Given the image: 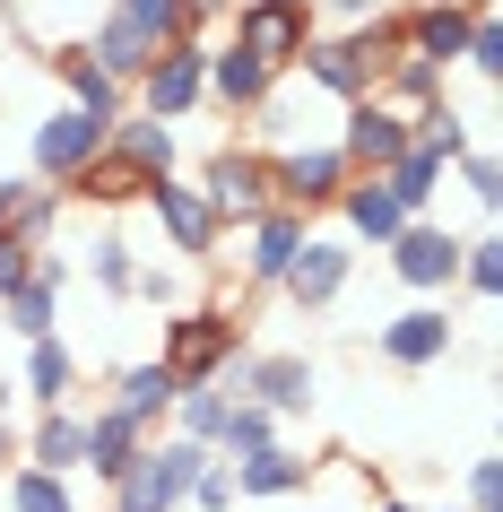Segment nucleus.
<instances>
[{"label": "nucleus", "mask_w": 503, "mask_h": 512, "mask_svg": "<svg viewBox=\"0 0 503 512\" xmlns=\"http://www.w3.org/2000/svg\"><path fill=\"white\" fill-rule=\"evenodd\" d=\"M27 278H35V252H27V243H18V235H0V304L18 296Z\"/></svg>", "instance_id": "nucleus-41"}, {"label": "nucleus", "mask_w": 503, "mask_h": 512, "mask_svg": "<svg viewBox=\"0 0 503 512\" xmlns=\"http://www.w3.org/2000/svg\"><path fill=\"white\" fill-rule=\"evenodd\" d=\"M105 165H113V174H131L139 191L165 183V174H174V131L148 122V113H122V122L105 131Z\"/></svg>", "instance_id": "nucleus-16"}, {"label": "nucleus", "mask_w": 503, "mask_h": 512, "mask_svg": "<svg viewBox=\"0 0 503 512\" xmlns=\"http://www.w3.org/2000/svg\"><path fill=\"white\" fill-rule=\"evenodd\" d=\"M200 469H209V452L183 443V434H165V443H148V452L122 469V486H105V495H113V512H183V495H191Z\"/></svg>", "instance_id": "nucleus-2"}, {"label": "nucleus", "mask_w": 503, "mask_h": 512, "mask_svg": "<svg viewBox=\"0 0 503 512\" xmlns=\"http://www.w3.org/2000/svg\"><path fill=\"white\" fill-rule=\"evenodd\" d=\"M408 148H417V131H408V113H399V105H382V96H356V105H347L339 157L356 165V174H391Z\"/></svg>", "instance_id": "nucleus-11"}, {"label": "nucleus", "mask_w": 503, "mask_h": 512, "mask_svg": "<svg viewBox=\"0 0 503 512\" xmlns=\"http://www.w3.org/2000/svg\"><path fill=\"white\" fill-rule=\"evenodd\" d=\"M87 278L105 287V296H131V278H139V252H131V235H96V252H87Z\"/></svg>", "instance_id": "nucleus-34"}, {"label": "nucleus", "mask_w": 503, "mask_h": 512, "mask_svg": "<svg viewBox=\"0 0 503 512\" xmlns=\"http://www.w3.org/2000/svg\"><path fill=\"white\" fill-rule=\"evenodd\" d=\"M373 348H382V365H399V374H425V365L451 356V313L443 304H408V313H391V322L373 330Z\"/></svg>", "instance_id": "nucleus-12"}, {"label": "nucleus", "mask_w": 503, "mask_h": 512, "mask_svg": "<svg viewBox=\"0 0 503 512\" xmlns=\"http://www.w3.org/2000/svg\"><path fill=\"white\" fill-rule=\"evenodd\" d=\"M113 18H122L148 53H165V44H183V35H191V9H183V0H113Z\"/></svg>", "instance_id": "nucleus-29"}, {"label": "nucleus", "mask_w": 503, "mask_h": 512, "mask_svg": "<svg viewBox=\"0 0 503 512\" xmlns=\"http://www.w3.org/2000/svg\"><path fill=\"white\" fill-rule=\"evenodd\" d=\"M304 9H313V0H304Z\"/></svg>", "instance_id": "nucleus-48"}, {"label": "nucleus", "mask_w": 503, "mask_h": 512, "mask_svg": "<svg viewBox=\"0 0 503 512\" xmlns=\"http://www.w3.org/2000/svg\"><path fill=\"white\" fill-rule=\"evenodd\" d=\"M139 200H148V217L165 226V243H174V261H183V270H209V261H217V243H226V226H217V209L200 200V183H183V174H165V183H148Z\"/></svg>", "instance_id": "nucleus-5"}, {"label": "nucleus", "mask_w": 503, "mask_h": 512, "mask_svg": "<svg viewBox=\"0 0 503 512\" xmlns=\"http://www.w3.org/2000/svg\"><path fill=\"white\" fill-rule=\"evenodd\" d=\"M183 9H191V35H209V18H226L235 0H183Z\"/></svg>", "instance_id": "nucleus-44"}, {"label": "nucleus", "mask_w": 503, "mask_h": 512, "mask_svg": "<svg viewBox=\"0 0 503 512\" xmlns=\"http://www.w3.org/2000/svg\"><path fill=\"white\" fill-rule=\"evenodd\" d=\"M460 183H469L477 209H495V200H503V165L486 157V148H469V157H460Z\"/></svg>", "instance_id": "nucleus-39"}, {"label": "nucleus", "mask_w": 503, "mask_h": 512, "mask_svg": "<svg viewBox=\"0 0 503 512\" xmlns=\"http://www.w3.org/2000/svg\"><path fill=\"white\" fill-rule=\"evenodd\" d=\"M0 200H9V235L27 243V252H44V243H53V226H61V200H70V191L27 183V174H18V183H0Z\"/></svg>", "instance_id": "nucleus-23"}, {"label": "nucleus", "mask_w": 503, "mask_h": 512, "mask_svg": "<svg viewBox=\"0 0 503 512\" xmlns=\"http://www.w3.org/2000/svg\"><path fill=\"white\" fill-rule=\"evenodd\" d=\"M18 391H27L35 417H44V408H70V391H79V356L61 348V330L27 348V374H18Z\"/></svg>", "instance_id": "nucleus-22"}, {"label": "nucleus", "mask_w": 503, "mask_h": 512, "mask_svg": "<svg viewBox=\"0 0 503 512\" xmlns=\"http://www.w3.org/2000/svg\"><path fill=\"white\" fill-rule=\"evenodd\" d=\"M295 70H304V87H313V96H330V105H356V96H373V70H365V53H356V35L313 27V44L295 53Z\"/></svg>", "instance_id": "nucleus-13"}, {"label": "nucleus", "mask_w": 503, "mask_h": 512, "mask_svg": "<svg viewBox=\"0 0 503 512\" xmlns=\"http://www.w3.org/2000/svg\"><path fill=\"white\" fill-rule=\"evenodd\" d=\"M131 296H139V304H174V296H183V278H174V270H139Z\"/></svg>", "instance_id": "nucleus-42"}, {"label": "nucleus", "mask_w": 503, "mask_h": 512, "mask_svg": "<svg viewBox=\"0 0 503 512\" xmlns=\"http://www.w3.org/2000/svg\"><path fill=\"white\" fill-rule=\"evenodd\" d=\"M460 287H469V296H495V287H503V235L460 243Z\"/></svg>", "instance_id": "nucleus-35"}, {"label": "nucleus", "mask_w": 503, "mask_h": 512, "mask_svg": "<svg viewBox=\"0 0 503 512\" xmlns=\"http://www.w3.org/2000/svg\"><path fill=\"white\" fill-rule=\"evenodd\" d=\"M347 278H356V243L347 235H304V252H295L287 278H278V296H287L295 313H330V304L347 296Z\"/></svg>", "instance_id": "nucleus-10"}, {"label": "nucleus", "mask_w": 503, "mask_h": 512, "mask_svg": "<svg viewBox=\"0 0 503 512\" xmlns=\"http://www.w3.org/2000/svg\"><path fill=\"white\" fill-rule=\"evenodd\" d=\"M0 235H9V200H0Z\"/></svg>", "instance_id": "nucleus-46"}, {"label": "nucleus", "mask_w": 503, "mask_h": 512, "mask_svg": "<svg viewBox=\"0 0 503 512\" xmlns=\"http://www.w3.org/2000/svg\"><path fill=\"white\" fill-rule=\"evenodd\" d=\"M356 183V165L339 157V139H304L287 157H269V191H278V209L313 217V209H339V191Z\"/></svg>", "instance_id": "nucleus-4"}, {"label": "nucleus", "mask_w": 503, "mask_h": 512, "mask_svg": "<svg viewBox=\"0 0 503 512\" xmlns=\"http://www.w3.org/2000/svg\"><path fill=\"white\" fill-rule=\"evenodd\" d=\"M269 443H278V417H269V408H252V400H226L217 460H252V452H269Z\"/></svg>", "instance_id": "nucleus-31"}, {"label": "nucleus", "mask_w": 503, "mask_h": 512, "mask_svg": "<svg viewBox=\"0 0 503 512\" xmlns=\"http://www.w3.org/2000/svg\"><path fill=\"white\" fill-rule=\"evenodd\" d=\"M443 512H460V504H443Z\"/></svg>", "instance_id": "nucleus-47"}, {"label": "nucleus", "mask_w": 503, "mask_h": 512, "mask_svg": "<svg viewBox=\"0 0 503 512\" xmlns=\"http://www.w3.org/2000/svg\"><path fill=\"white\" fill-rule=\"evenodd\" d=\"M209 105V35H183V44H165L148 70H139V113L148 122H183V113Z\"/></svg>", "instance_id": "nucleus-3"}, {"label": "nucleus", "mask_w": 503, "mask_h": 512, "mask_svg": "<svg viewBox=\"0 0 503 512\" xmlns=\"http://www.w3.org/2000/svg\"><path fill=\"white\" fill-rule=\"evenodd\" d=\"M18 460H27V452H18V417H0V478H9Z\"/></svg>", "instance_id": "nucleus-43"}, {"label": "nucleus", "mask_w": 503, "mask_h": 512, "mask_svg": "<svg viewBox=\"0 0 503 512\" xmlns=\"http://www.w3.org/2000/svg\"><path fill=\"white\" fill-rule=\"evenodd\" d=\"M183 504H200V512H235V469H226V460L209 452V469L191 478V495H183Z\"/></svg>", "instance_id": "nucleus-37"}, {"label": "nucleus", "mask_w": 503, "mask_h": 512, "mask_svg": "<svg viewBox=\"0 0 503 512\" xmlns=\"http://www.w3.org/2000/svg\"><path fill=\"white\" fill-rule=\"evenodd\" d=\"M27 469H53V478H79V452H87V408H44L27 434H18Z\"/></svg>", "instance_id": "nucleus-19"}, {"label": "nucleus", "mask_w": 503, "mask_h": 512, "mask_svg": "<svg viewBox=\"0 0 503 512\" xmlns=\"http://www.w3.org/2000/svg\"><path fill=\"white\" fill-rule=\"evenodd\" d=\"M217 426H226V391H209V382H200V391H183V400H174V434H183V443L217 452Z\"/></svg>", "instance_id": "nucleus-33"}, {"label": "nucleus", "mask_w": 503, "mask_h": 512, "mask_svg": "<svg viewBox=\"0 0 503 512\" xmlns=\"http://www.w3.org/2000/svg\"><path fill=\"white\" fill-rule=\"evenodd\" d=\"M0 495H9V512H79V486L53 478V469H27V460L0 478Z\"/></svg>", "instance_id": "nucleus-30"}, {"label": "nucleus", "mask_w": 503, "mask_h": 512, "mask_svg": "<svg viewBox=\"0 0 503 512\" xmlns=\"http://www.w3.org/2000/svg\"><path fill=\"white\" fill-rule=\"evenodd\" d=\"M417 9H425V0H417Z\"/></svg>", "instance_id": "nucleus-49"}, {"label": "nucleus", "mask_w": 503, "mask_h": 512, "mask_svg": "<svg viewBox=\"0 0 503 512\" xmlns=\"http://www.w3.org/2000/svg\"><path fill=\"white\" fill-rule=\"evenodd\" d=\"M304 235H313V217L261 209L252 226H243V287H278V278H287V261L304 252Z\"/></svg>", "instance_id": "nucleus-14"}, {"label": "nucleus", "mask_w": 503, "mask_h": 512, "mask_svg": "<svg viewBox=\"0 0 503 512\" xmlns=\"http://www.w3.org/2000/svg\"><path fill=\"white\" fill-rule=\"evenodd\" d=\"M235 469V495H304V478H313V460L304 452H287V443H269V452H252V460H226Z\"/></svg>", "instance_id": "nucleus-24"}, {"label": "nucleus", "mask_w": 503, "mask_h": 512, "mask_svg": "<svg viewBox=\"0 0 503 512\" xmlns=\"http://www.w3.org/2000/svg\"><path fill=\"white\" fill-rule=\"evenodd\" d=\"M373 512H417V504H408V495H391V486H382V495H373Z\"/></svg>", "instance_id": "nucleus-45"}, {"label": "nucleus", "mask_w": 503, "mask_h": 512, "mask_svg": "<svg viewBox=\"0 0 503 512\" xmlns=\"http://www.w3.org/2000/svg\"><path fill=\"white\" fill-rule=\"evenodd\" d=\"M382 252H391V278H399V287H417V296L460 287V235H451V226H434V217H408Z\"/></svg>", "instance_id": "nucleus-9"}, {"label": "nucleus", "mask_w": 503, "mask_h": 512, "mask_svg": "<svg viewBox=\"0 0 503 512\" xmlns=\"http://www.w3.org/2000/svg\"><path fill=\"white\" fill-rule=\"evenodd\" d=\"M105 131L113 122H96V113H44V122H35V139H27V165H35V183H53V191H70L87 174V165L105 157Z\"/></svg>", "instance_id": "nucleus-6"}, {"label": "nucleus", "mask_w": 503, "mask_h": 512, "mask_svg": "<svg viewBox=\"0 0 503 512\" xmlns=\"http://www.w3.org/2000/svg\"><path fill=\"white\" fill-rule=\"evenodd\" d=\"M339 217H347V235L356 243H373V252H382V243L399 235V226H408V217H399V200L382 183H373V174H356V183L339 191Z\"/></svg>", "instance_id": "nucleus-25"}, {"label": "nucleus", "mask_w": 503, "mask_h": 512, "mask_svg": "<svg viewBox=\"0 0 503 512\" xmlns=\"http://www.w3.org/2000/svg\"><path fill=\"white\" fill-rule=\"evenodd\" d=\"M443 174H451V165L434 157V148H408V157H399L391 174H373V183L399 200V217H425V209H434V191H443Z\"/></svg>", "instance_id": "nucleus-27"}, {"label": "nucleus", "mask_w": 503, "mask_h": 512, "mask_svg": "<svg viewBox=\"0 0 503 512\" xmlns=\"http://www.w3.org/2000/svg\"><path fill=\"white\" fill-rule=\"evenodd\" d=\"M0 313H9V330H18V348H35V339H53V330H61V322H53L61 296H53V287H35V278H27L9 304H0Z\"/></svg>", "instance_id": "nucleus-32"}, {"label": "nucleus", "mask_w": 503, "mask_h": 512, "mask_svg": "<svg viewBox=\"0 0 503 512\" xmlns=\"http://www.w3.org/2000/svg\"><path fill=\"white\" fill-rule=\"evenodd\" d=\"M321 18H330V35H356V27H373V18H391V0H313Z\"/></svg>", "instance_id": "nucleus-40"}, {"label": "nucleus", "mask_w": 503, "mask_h": 512, "mask_svg": "<svg viewBox=\"0 0 503 512\" xmlns=\"http://www.w3.org/2000/svg\"><path fill=\"white\" fill-rule=\"evenodd\" d=\"M460 495H469L460 512H503V460H495V452H477L469 469H460Z\"/></svg>", "instance_id": "nucleus-36"}, {"label": "nucleus", "mask_w": 503, "mask_h": 512, "mask_svg": "<svg viewBox=\"0 0 503 512\" xmlns=\"http://www.w3.org/2000/svg\"><path fill=\"white\" fill-rule=\"evenodd\" d=\"M87 61H96V70H105L113 87H139V70H148L157 53H148V44H139V35H131V27H122V18L105 9V18H96V53H87Z\"/></svg>", "instance_id": "nucleus-28"}, {"label": "nucleus", "mask_w": 503, "mask_h": 512, "mask_svg": "<svg viewBox=\"0 0 503 512\" xmlns=\"http://www.w3.org/2000/svg\"><path fill=\"white\" fill-rule=\"evenodd\" d=\"M174 400H183V382L165 374L157 356H148V365H122V374H113V391H105V408H113V417H131L139 434H157L165 417H174Z\"/></svg>", "instance_id": "nucleus-17"}, {"label": "nucleus", "mask_w": 503, "mask_h": 512, "mask_svg": "<svg viewBox=\"0 0 503 512\" xmlns=\"http://www.w3.org/2000/svg\"><path fill=\"white\" fill-rule=\"evenodd\" d=\"M252 408H269L278 426L287 417H313L321 408V374H313V356H252V391H243Z\"/></svg>", "instance_id": "nucleus-15"}, {"label": "nucleus", "mask_w": 503, "mask_h": 512, "mask_svg": "<svg viewBox=\"0 0 503 512\" xmlns=\"http://www.w3.org/2000/svg\"><path fill=\"white\" fill-rule=\"evenodd\" d=\"M269 87H278V70H261L243 44H209V96H217L226 113H252Z\"/></svg>", "instance_id": "nucleus-21"}, {"label": "nucleus", "mask_w": 503, "mask_h": 512, "mask_svg": "<svg viewBox=\"0 0 503 512\" xmlns=\"http://www.w3.org/2000/svg\"><path fill=\"white\" fill-rule=\"evenodd\" d=\"M61 87H70V113H96V122H122L131 113V87H113L87 53H61Z\"/></svg>", "instance_id": "nucleus-26"}, {"label": "nucleus", "mask_w": 503, "mask_h": 512, "mask_svg": "<svg viewBox=\"0 0 503 512\" xmlns=\"http://www.w3.org/2000/svg\"><path fill=\"white\" fill-rule=\"evenodd\" d=\"M469 9H460V0H425V9H408V18H399V35H408V53L417 61H434V70H451V61L469 53Z\"/></svg>", "instance_id": "nucleus-18"}, {"label": "nucleus", "mask_w": 503, "mask_h": 512, "mask_svg": "<svg viewBox=\"0 0 503 512\" xmlns=\"http://www.w3.org/2000/svg\"><path fill=\"white\" fill-rule=\"evenodd\" d=\"M243 348V322L226 313V304H183L174 322H165V374L183 382V391H200V382H217V365Z\"/></svg>", "instance_id": "nucleus-1"}, {"label": "nucleus", "mask_w": 503, "mask_h": 512, "mask_svg": "<svg viewBox=\"0 0 503 512\" xmlns=\"http://www.w3.org/2000/svg\"><path fill=\"white\" fill-rule=\"evenodd\" d=\"M148 452V434L131 426V417H113L105 400L87 408V452H79V469H96V486H122V469Z\"/></svg>", "instance_id": "nucleus-20"}, {"label": "nucleus", "mask_w": 503, "mask_h": 512, "mask_svg": "<svg viewBox=\"0 0 503 512\" xmlns=\"http://www.w3.org/2000/svg\"><path fill=\"white\" fill-rule=\"evenodd\" d=\"M200 200L217 209V226H252L261 209H278L269 157H261V148H217V157L200 165Z\"/></svg>", "instance_id": "nucleus-7"}, {"label": "nucleus", "mask_w": 503, "mask_h": 512, "mask_svg": "<svg viewBox=\"0 0 503 512\" xmlns=\"http://www.w3.org/2000/svg\"><path fill=\"white\" fill-rule=\"evenodd\" d=\"M477 79H503V18H477L469 27V53H460Z\"/></svg>", "instance_id": "nucleus-38"}, {"label": "nucleus", "mask_w": 503, "mask_h": 512, "mask_svg": "<svg viewBox=\"0 0 503 512\" xmlns=\"http://www.w3.org/2000/svg\"><path fill=\"white\" fill-rule=\"evenodd\" d=\"M235 44L261 70H295V53L313 44V9L304 0H235Z\"/></svg>", "instance_id": "nucleus-8"}]
</instances>
